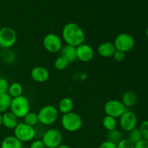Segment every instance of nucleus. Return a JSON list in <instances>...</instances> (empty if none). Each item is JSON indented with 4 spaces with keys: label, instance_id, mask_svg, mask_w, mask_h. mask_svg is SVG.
<instances>
[{
    "label": "nucleus",
    "instance_id": "1",
    "mask_svg": "<svg viewBox=\"0 0 148 148\" xmlns=\"http://www.w3.org/2000/svg\"><path fill=\"white\" fill-rule=\"evenodd\" d=\"M62 38L69 46L77 47L84 43L85 34L82 27L75 23H69L62 28Z\"/></svg>",
    "mask_w": 148,
    "mask_h": 148
},
{
    "label": "nucleus",
    "instance_id": "2",
    "mask_svg": "<svg viewBox=\"0 0 148 148\" xmlns=\"http://www.w3.org/2000/svg\"><path fill=\"white\" fill-rule=\"evenodd\" d=\"M30 106L29 100L25 95L13 98L10 110L18 119H23L30 112Z\"/></svg>",
    "mask_w": 148,
    "mask_h": 148
},
{
    "label": "nucleus",
    "instance_id": "3",
    "mask_svg": "<svg viewBox=\"0 0 148 148\" xmlns=\"http://www.w3.org/2000/svg\"><path fill=\"white\" fill-rule=\"evenodd\" d=\"M37 114L39 123L43 126L53 124L57 121L59 116L57 108L52 105H46L42 107Z\"/></svg>",
    "mask_w": 148,
    "mask_h": 148
},
{
    "label": "nucleus",
    "instance_id": "4",
    "mask_svg": "<svg viewBox=\"0 0 148 148\" xmlns=\"http://www.w3.org/2000/svg\"><path fill=\"white\" fill-rule=\"evenodd\" d=\"M61 124L64 130L69 132H75L82 127V119L75 112H70L63 114L61 119Z\"/></svg>",
    "mask_w": 148,
    "mask_h": 148
},
{
    "label": "nucleus",
    "instance_id": "5",
    "mask_svg": "<svg viewBox=\"0 0 148 148\" xmlns=\"http://www.w3.org/2000/svg\"><path fill=\"white\" fill-rule=\"evenodd\" d=\"M14 136L21 143H28L34 140L36 137V129L24 122H19L14 130Z\"/></svg>",
    "mask_w": 148,
    "mask_h": 148
},
{
    "label": "nucleus",
    "instance_id": "6",
    "mask_svg": "<svg viewBox=\"0 0 148 148\" xmlns=\"http://www.w3.org/2000/svg\"><path fill=\"white\" fill-rule=\"evenodd\" d=\"M41 140L46 148H56L62 143L63 136L56 129H49L43 132Z\"/></svg>",
    "mask_w": 148,
    "mask_h": 148
},
{
    "label": "nucleus",
    "instance_id": "7",
    "mask_svg": "<svg viewBox=\"0 0 148 148\" xmlns=\"http://www.w3.org/2000/svg\"><path fill=\"white\" fill-rule=\"evenodd\" d=\"M114 44L116 50L127 53L134 49L135 41L131 35L129 33H122L116 36L114 39Z\"/></svg>",
    "mask_w": 148,
    "mask_h": 148
},
{
    "label": "nucleus",
    "instance_id": "8",
    "mask_svg": "<svg viewBox=\"0 0 148 148\" xmlns=\"http://www.w3.org/2000/svg\"><path fill=\"white\" fill-rule=\"evenodd\" d=\"M17 41V33L11 27H3L0 29V48L12 49Z\"/></svg>",
    "mask_w": 148,
    "mask_h": 148
},
{
    "label": "nucleus",
    "instance_id": "9",
    "mask_svg": "<svg viewBox=\"0 0 148 148\" xmlns=\"http://www.w3.org/2000/svg\"><path fill=\"white\" fill-rule=\"evenodd\" d=\"M43 45L44 49L51 53L60 52L63 46L62 38L58 35L53 33H48L45 36L43 40Z\"/></svg>",
    "mask_w": 148,
    "mask_h": 148
},
{
    "label": "nucleus",
    "instance_id": "10",
    "mask_svg": "<svg viewBox=\"0 0 148 148\" xmlns=\"http://www.w3.org/2000/svg\"><path fill=\"white\" fill-rule=\"evenodd\" d=\"M127 111V108L121 101L119 100H109L104 105V111L108 116L120 118L121 115Z\"/></svg>",
    "mask_w": 148,
    "mask_h": 148
},
{
    "label": "nucleus",
    "instance_id": "11",
    "mask_svg": "<svg viewBox=\"0 0 148 148\" xmlns=\"http://www.w3.org/2000/svg\"><path fill=\"white\" fill-rule=\"evenodd\" d=\"M119 124L124 131L130 132L137 127V118L134 112L126 111L119 118Z\"/></svg>",
    "mask_w": 148,
    "mask_h": 148
},
{
    "label": "nucleus",
    "instance_id": "12",
    "mask_svg": "<svg viewBox=\"0 0 148 148\" xmlns=\"http://www.w3.org/2000/svg\"><path fill=\"white\" fill-rule=\"evenodd\" d=\"M77 49V59L82 62H88L94 57V50L90 45L82 43Z\"/></svg>",
    "mask_w": 148,
    "mask_h": 148
},
{
    "label": "nucleus",
    "instance_id": "13",
    "mask_svg": "<svg viewBox=\"0 0 148 148\" xmlns=\"http://www.w3.org/2000/svg\"><path fill=\"white\" fill-rule=\"evenodd\" d=\"M31 78L36 82L43 83L49 79L50 73L46 67L42 66H38L33 68L30 72Z\"/></svg>",
    "mask_w": 148,
    "mask_h": 148
},
{
    "label": "nucleus",
    "instance_id": "14",
    "mask_svg": "<svg viewBox=\"0 0 148 148\" xmlns=\"http://www.w3.org/2000/svg\"><path fill=\"white\" fill-rule=\"evenodd\" d=\"M19 124V119L11 111H7L2 114L1 124L8 130H14Z\"/></svg>",
    "mask_w": 148,
    "mask_h": 148
},
{
    "label": "nucleus",
    "instance_id": "15",
    "mask_svg": "<svg viewBox=\"0 0 148 148\" xmlns=\"http://www.w3.org/2000/svg\"><path fill=\"white\" fill-rule=\"evenodd\" d=\"M116 51V49L112 42H103L98 48V54L103 58L112 57Z\"/></svg>",
    "mask_w": 148,
    "mask_h": 148
},
{
    "label": "nucleus",
    "instance_id": "16",
    "mask_svg": "<svg viewBox=\"0 0 148 148\" xmlns=\"http://www.w3.org/2000/svg\"><path fill=\"white\" fill-rule=\"evenodd\" d=\"M17 53L13 49H5L0 52V60L3 64L12 65L17 61Z\"/></svg>",
    "mask_w": 148,
    "mask_h": 148
},
{
    "label": "nucleus",
    "instance_id": "17",
    "mask_svg": "<svg viewBox=\"0 0 148 148\" xmlns=\"http://www.w3.org/2000/svg\"><path fill=\"white\" fill-rule=\"evenodd\" d=\"M60 56L64 58L69 63L75 62L77 60V49L76 47L69 45H65L62 46L60 51Z\"/></svg>",
    "mask_w": 148,
    "mask_h": 148
},
{
    "label": "nucleus",
    "instance_id": "18",
    "mask_svg": "<svg viewBox=\"0 0 148 148\" xmlns=\"http://www.w3.org/2000/svg\"><path fill=\"white\" fill-rule=\"evenodd\" d=\"M74 108V102L71 98H64L59 101V105H58V111L59 113L63 114H68V113L72 112Z\"/></svg>",
    "mask_w": 148,
    "mask_h": 148
},
{
    "label": "nucleus",
    "instance_id": "19",
    "mask_svg": "<svg viewBox=\"0 0 148 148\" xmlns=\"http://www.w3.org/2000/svg\"><path fill=\"white\" fill-rule=\"evenodd\" d=\"M23 143L14 135L6 137L1 143V148H22Z\"/></svg>",
    "mask_w": 148,
    "mask_h": 148
},
{
    "label": "nucleus",
    "instance_id": "20",
    "mask_svg": "<svg viewBox=\"0 0 148 148\" xmlns=\"http://www.w3.org/2000/svg\"><path fill=\"white\" fill-rule=\"evenodd\" d=\"M121 101L126 108L134 106L137 102V94L132 90L127 91L123 94Z\"/></svg>",
    "mask_w": 148,
    "mask_h": 148
},
{
    "label": "nucleus",
    "instance_id": "21",
    "mask_svg": "<svg viewBox=\"0 0 148 148\" xmlns=\"http://www.w3.org/2000/svg\"><path fill=\"white\" fill-rule=\"evenodd\" d=\"M12 99V98L8 93L0 94V113L1 114H4L10 110Z\"/></svg>",
    "mask_w": 148,
    "mask_h": 148
},
{
    "label": "nucleus",
    "instance_id": "22",
    "mask_svg": "<svg viewBox=\"0 0 148 148\" xmlns=\"http://www.w3.org/2000/svg\"><path fill=\"white\" fill-rule=\"evenodd\" d=\"M23 92V88L21 84L19 83V82H13V83L10 84V86H9L7 93L13 98L22 95Z\"/></svg>",
    "mask_w": 148,
    "mask_h": 148
},
{
    "label": "nucleus",
    "instance_id": "23",
    "mask_svg": "<svg viewBox=\"0 0 148 148\" xmlns=\"http://www.w3.org/2000/svg\"><path fill=\"white\" fill-rule=\"evenodd\" d=\"M122 139V133L118 129L108 131V133L106 134V140L113 143H115V144H118Z\"/></svg>",
    "mask_w": 148,
    "mask_h": 148
},
{
    "label": "nucleus",
    "instance_id": "24",
    "mask_svg": "<svg viewBox=\"0 0 148 148\" xmlns=\"http://www.w3.org/2000/svg\"><path fill=\"white\" fill-rule=\"evenodd\" d=\"M103 126L104 128L108 131L115 130L117 127V120L114 117L111 116L106 115L104 116L102 121Z\"/></svg>",
    "mask_w": 148,
    "mask_h": 148
},
{
    "label": "nucleus",
    "instance_id": "25",
    "mask_svg": "<svg viewBox=\"0 0 148 148\" xmlns=\"http://www.w3.org/2000/svg\"><path fill=\"white\" fill-rule=\"evenodd\" d=\"M23 122L29 126L35 127L39 123L38 114L36 112H30L23 118Z\"/></svg>",
    "mask_w": 148,
    "mask_h": 148
},
{
    "label": "nucleus",
    "instance_id": "26",
    "mask_svg": "<svg viewBox=\"0 0 148 148\" xmlns=\"http://www.w3.org/2000/svg\"><path fill=\"white\" fill-rule=\"evenodd\" d=\"M128 139L132 142V143H134V144H136L137 143L140 142V140H143V135H142V133L141 132H140V129L136 127L134 130L129 132Z\"/></svg>",
    "mask_w": 148,
    "mask_h": 148
},
{
    "label": "nucleus",
    "instance_id": "27",
    "mask_svg": "<svg viewBox=\"0 0 148 148\" xmlns=\"http://www.w3.org/2000/svg\"><path fill=\"white\" fill-rule=\"evenodd\" d=\"M69 65V62L66 60L64 57L62 56H59V57L56 58L55 59L54 62H53V66L56 70L59 71H63L66 69V67Z\"/></svg>",
    "mask_w": 148,
    "mask_h": 148
},
{
    "label": "nucleus",
    "instance_id": "28",
    "mask_svg": "<svg viewBox=\"0 0 148 148\" xmlns=\"http://www.w3.org/2000/svg\"><path fill=\"white\" fill-rule=\"evenodd\" d=\"M116 145L117 148H134V144L128 138H123Z\"/></svg>",
    "mask_w": 148,
    "mask_h": 148
},
{
    "label": "nucleus",
    "instance_id": "29",
    "mask_svg": "<svg viewBox=\"0 0 148 148\" xmlns=\"http://www.w3.org/2000/svg\"><path fill=\"white\" fill-rule=\"evenodd\" d=\"M139 129L141 132L143 139L148 141V120L143 121Z\"/></svg>",
    "mask_w": 148,
    "mask_h": 148
},
{
    "label": "nucleus",
    "instance_id": "30",
    "mask_svg": "<svg viewBox=\"0 0 148 148\" xmlns=\"http://www.w3.org/2000/svg\"><path fill=\"white\" fill-rule=\"evenodd\" d=\"M8 81L4 78H0V94L1 93H7L9 89Z\"/></svg>",
    "mask_w": 148,
    "mask_h": 148
},
{
    "label": "nucleus",
    "instance_id": "31",
    "mask_svg": "<svg viewBox=\"0 0 148 148\" xmlns=\"http://www.w3.org/2000/svg\"><path fill=\"white\" fill-rule=\"evenodd\" d=\"M125 54L126 53H124V52L116 50L114 52L112 57L114 58V60H116V62H122V61L125 59Z\"/></svg>",
    "mask_w": 148,
    "mask_h": 148
},
{
    "label": "nucleus",
    "instance_id": "32",
    "mask_svg": "<svg viewBox=\"0 0 148 148\" xmlns=\"http://www.w3.org/2000/svg\"><path fill=\"white\" fill-rule=\"evenodd\" d=\"M30 148H46V146H45L44 143H43V142L41 140H39V139H38V140H33V142L31 143V144H30Z\"/></svg>",
    "mask_w": 148,
    "mask_h": 148
},
{
    "label": "nucleus",
    "instance_id": "33",
    "mask_svg": "<svg viewBox=\"0 0 148 148\" xmlns=\"http://www.w3.org/2000/svg\"><path fill=\"white\" fill-rule=\"evenodd\" d=\"M99 148H117L116 144L113 143L111 142L106 140V141L103 142L101 145H100Z\"/></svg>",
    "mask_w": 148,
    "mask_h": 148
},
{
    "label": "nucleus",
    "instance_id": "34",
    "mask_svg": "<svg viewBox=\"0 0 148 148\" xmlns=\"http://www.w3.org/2000/svg\"><path fill=\"white\" fill-rule=\"evenodd\" d=\"M134 148H148V141L143 139L140 142L134 144Z\"/></svg>",
    "mask_w": 148,
    "mask_h": 148
},
{
    "label": "nucleus",
    "instance_id": "35",
    "mask_svg": "<svg viewBox=\"0 0 148 148\" xmlns=\"http://www.w3.org/2000/svg\"><path fill=\"white\" fill-rule=\"evenodd\" d=\"M56 148H71L70 147H69V145H65V144H61L60 145L58 146Z\"/></svg>",
    "mask_w": 148,
    "mask_h": 148
},
{
    "label": "nucleus",
    "instance_id": "36",
    "mask_svg": "<svg viewBox=\"0 0 148 148\" xmlns=\"http://www.w3.org/2000/svg\"><path fill=\"white\" fill-rule=\"evenodd\" d=\"M1 117H2V114H1V113H0V127H1V126L2 125V124H1Z\"/></svg>",
    "mask_w": 148,
    "mask_h": 148
},
{
    "label": "nucleus",
    "instance_id": "37",
    "mask_svg": "<svg viewBox=\"0 0 148 148\" xmlns=\"http://www.w3.org/2000/svg\"><path fill=\"white\" fill-rule=\"evenodd\" d=\"M145 33H146V36H147V38H148V27L147 28V30H146Z\"/></svg>",
    "mask_w": 148,
    "mask_h": 148
},
{
    "label": "nucleus",
    "instance_id": "38",
    "mask_svg": "<svg viewBox=\"0 0 148 148\" xmlns=\"http://www.w3.org/2000/svg\"><path fill=\"white\" fill-rule=\"evenodd\" d=\"M22 148H30L29 147H23Z\"/></svg>",
    "mask_w": 148,
    "mask_h": 148
}]
</instances>
